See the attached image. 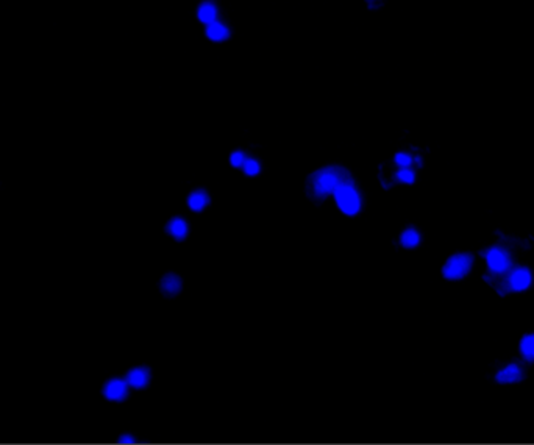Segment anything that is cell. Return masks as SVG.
<instances>
[{
  "label": "cell",
  "mask_w": 534,
  "mask_h": 445,
  "mask_svg": "<svg viewBox=\"0 0 534 445\" xmlns=\"http://www.w3.org/2000/svg\"><path fill=\"white\" fill-rule=\"evenodd\" d=\"M334 199H336V203L339 206V210H341L342 213H345L347 216H354L356 213L360 211L361 200H360L358 193H356L351 184L344 183V184L339 186L334 190Z\"/></svg>",
  "instance_id": "obj_2"
},
{
  "label": "cell",
  "mask_w": 534,
  "mask_h": 445,
  "mask_svg": "<svg viewBox=\"0 0 534 445\" xmlns=\"http://www.w3.org/2000/svg\"><path fill=\"white\" fill-rule=\"evenodd\" d=\"M522 379V370L519 365L515 364H509L503 370H500L497 373V381L500 383H514V381Z\"/></svg>",
  "instance_id": "obj_7"
},
{
  "label": "cell",
  "mask_w": 534,
  "mask_h": 445,
  "mask_svg": "<svg viewBox=\"0 0 534 445\" xmlns=\"http://www.w3.org/2000/svg\"><path fill=\"white\" fill-rule=\"evenodd\" d=\"M216 7L213 5V4H203V5H200V8H199V19H200V22H203V24H211V22H214L216 21Z\"/></svg>",
  "instance_id": "obj_13"
},
{
  "label": "cell",
  "mask_w": 534,
  "mask_h": 445,
  "mask_svg": "<svg viewBox=\"0 0 534 445\" xmlns=\"http://www.w3.org/2000/svg\"><path fill=\"white\" fill-rule=\"evenodd\" d=\"M397 178H398L401 183L411 184V183H414V172L409 170L408 167H401V170L397 172Z\"/></svg>",
  "instance_id": "obj_16"
},
{
  "label": "cell",
  "mask_w": 534,
  "mask_h": 445,
  "mask_svg": "<svg viewBox=\"0 0 534 445\" xmlns=\"http://www.w3.org/2000/svg\"><path fill=\"white\" fill-rule=\"evenodd\" d=\"M167 230H169V233H170L173 237H176L178 241L185 239V236L188 234V225H186V222H185L183 219H180V217L172 219L170 224L167 225Z\"/></svg>",
  "instance_id": "obj_11"
},
{
  "label": "cell",
  "mask_w": 534,
  "mask_h": 445,
  "mask_svg": "<svg viewBox=\"0 0 534 445\" xmlns=\"http://www.w3.org/2000/svg\"><path fill=\"white\" fill-rule=\"evenodd\" d=\"M509 284L514 291H525L531 284V274L525 267L515 269L509 277Z\"/></svg>",
  "instance_id": "obj_6"
},
{
  "label": "cell",
  "mask_w": 534,
  "mask_h": 445,
  "mask_svg": "<svg viewBox=\"0 0 534 445\" xmlns=\"http://www.w3.org/2000/svg\"><path fill=\"white\" fill-rule=\"evenodd\" d=\"M206 36L211 41H223L228 38V30H226L225 25H222L220 22H211L208 24L206 27Z\"/></svg>",
  "instance_id": "obj_10"
},
{
  "label": "cell",
  "mask_w": 534,
  "mask_h": 445,
  "mask_svg": "<svg viewBox=\"0 0 534 445\" xmlns=\"http://www.w3.org/2000/svg\"><path fill=\"white\" fill-rule=\"evenodd\" d=\"M345 172L341 170V169H323V170H319L316 175H313L311 178V187L314 190V194L322 199L325 197L328 194H334V190L344 184V177Z\"/></svg>",
  "instance_id": "obj_1"
},
{
  "label": "cell",
  "mask_w": 534,
  "mask_h": 445,
  "mask_svg": "<svg viewBox=\"0 0 534 445\" xmlns=\"http://www.w3.org/2000/svg\"><path fill=\"white\" fill-rule=\"evenodd\" d=\"M244 161H246V156H244V153H242V152H234L230 156V163H231L233 167H241L242 164H244Z\"/></svg>",
  "instance_id": "obj_19"
},
{
  "label": "cell",
  "mask_w": 534,
  "mask_h": 445,
  "mask_svg": "<svg viewBox=\"0 0 534 445\" xmlns=\"http://www.w3.org/2000/svg\"><path fill=\"white\" fill-rule=\"evenodd\" d=\"M520 350H522V355L532 361L534 359V335H528L522 339L520 342Z\"/></svg>",
  "instance_id": "obj_15"
},
{
  "label": "cell",
  "mask_w": 534,
  "mask_h": 445,
  "mask_svg": "<svg viewBox=\"0 0 534 445\" xmlns=\"http://www.w3.org/2000/svg\"><path fill=\"white\" fill-rule=\"evenodd\" d=\"M161 289L167 295H173L182 289V280L175 274H167L164 275L163 281H161Z\"/></svg>",
  "instance_id": "obj_9"
},
{
  "label": "cell",
  "mask_w": 534,
  "mask_h": 445,
  "mask_svg": "<svg viewBox=\"0 0 534 445\" xmlns=\"http://www.w3.org/2000/svg\"><path fill=\"white\" fill-rule=\"evenodd\" d=\"M127 381L124 379H111L109 383L105 386V397L109 400H114V402H119V400H124L127 397V392H128V388H127Z\"/></svg>",
  "instance_id": "obj_5"
},
{
  "label": "cell",
  "mask_w": 534,
  "mask_h": 445,
  "mask_svg": "<svg viewBox=\"0 0 534 445\" xmlns=\"http://www.w3.org/2000/svg\"><path fill=\"white\" fill-rule=\"evenodd\" d=\"M395 163H397L400 167H408V166L412 163V158H411L408 153H397V155H395Z\"/></svg>",
  "instance_id": "obj_18"
},
{
  "label": "cell",
  "mask_w": 534,
  "mask_h": 445,
  "mask_svg": "<svg viewBox=\"0 0 534 445\" xmlns=\"http://www.w3.org/2000/svg\"><path fill=\"white\" fill-rule=\"evenodd\" d=\"M208 203H209V199L203 190H196L188 199V205L192 211H202Z\"/></svg>",
  "instance_id": "obj_12"
},
{
  "label": "cell",
  "mask_w": 534,
  "mask_h": 445,
  "mask_svg": "<svg viewBox=\"0 0 534 445\" xmlns=\"http://www.w3.org/2000/svg\"><path fill=\"white\" fill-rule=\"evenodd\" d=\"M127 383L133 386V388H144L145 385L149 383V370L145 367H138L133 369L130 373L127 375Z\"/></svg>",
  "instance_id": "obj_8"
},
{
  "label": "cell",
  "mask_w": 534,
  "mask_h": 445,
  "mask_svg": "<svg viewBox=\"0 0 534 445\" xmlns=\"http://www.w3.org/2000/svg\"><path fill=\"white\" fill-rule=\"evenodd\" d=\"M242 167H244V172L247 173V175H256V173L260 172V164H258V161H255V160H246Z\"/></svg>",
  "instance_id": "obj_17"
},
{
  "label": "cell",
  "mask_w": 534,
  "mask_h": 445,
  "mask_svg": "<svg viewBox=\"0 0 534 445\" xmlns=\"http://www.w3.org/2000/svg\"><path fill=\"white\" fill-rule=\"evenodd\" d=\"M473 258L468 253H458L453 255L444 266L442 274L447 280H459L462 278L472 267Z\"/></svg>",
  "instance_id": "obj_3"
},
{
  "label": "cell",
  "mask_w": 534,
  "mask_h": 445,
  "mask_svg": "<svg viewBox=\"0 0 534 445\" xmlns=\"http://www.w3.org/2000/svg\"><path fill=\"white\" fill-rule=\"evenodd\" d=\"M119 442H121V443H132V442H135V440H133L132 436H122Z\"/></svg>",
  "instance_id": "obj_20"
},
{
  "label": "cell",
  "mask_w": 534,
  "mask_h": 445,
  "mask_svg": "<svg viewBox=\"0 0 534 445\" xmlns=\"http://www.w3.org/2000/svg\"><path fill=\"white\" fill-rule=\"evenodd\" d=\"M486 260H488V266L489 269L492 270V272H497V274H501L505 272V270L509 269L511 266V260L508 257V253L505 250L501 248H491L488 253H486Z\"/></svg>",
  "instance_id": "obj_4"
},
{
  "label": "cell",
  "mask_w": 534,
  "mask_h": 445,
  "mask_svg": "<svg viewBox=\"0 0 534 445\" xmlns=\"http://www.w3.org/2000/svg\"><path fill=\"white\" fill-rule=\"evenodd\" d=\"M400 242L403 247L406 248H412L416 247L419 242H420V234L414 230V228H408L406 231L401 233V237H400Z\"/></svg>",
  "instance_id": "obj_14"
}]
</instances>
